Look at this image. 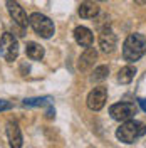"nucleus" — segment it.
<instances>
[{"label":"nucleus","instance_id":"nucleus-8","mask_svg":"<svg viewBox=\"0 0 146 148\" xmlns=\"http://www.w3.org/2000/svg\"><path fill=\"white\" fill-rule=\"evenodd\" d=\"M116 44H118V39H116V34L111 29H104L99 34V47L102 52H106V54L113 52Z\"/></svg>","mask_w":146,"mask_h":148},{"label":"nucleus","instance_id":"nucleus-19","mask_svg":"<svg viewBox=\"0 0 146 148\" xmlns=\"http://www.w3.org/2000/svg\"><path fill=\"white\" fill-rule=\"evenodd\" d=\"M139 101V106H141V110L146 113V98H143V99H138Z\"/></svg>","mask_w":146,"mask_h":148},{"label":"nucleus","instance_id":"nucleus-4","mask_svg":"<svg viewBox=\"0 0 146 148\" xmlns=\"http://www.w3.org/2000/svg\"><path fill=\"white\" fill-rule=\"evenodd\" d=\"M0 56L5 59V61H15L18 56V42L17 39L9 34V32H5V34H2L0 37Z\"/></svg>","mask_w":146,"mask_h":148},{"label":"nucleus","instance_id":"nucleus-5","mask_svg":"<svg viewBox=\"0 0 146 148\" xmlns=\"http://www.w3.org/2000/svg\"><path fill=\"white\" fill-rule=\"evenodd\" d=\"M136 106L133 103H116L109 108V114L113 120L116 121H126L131 120L136 114Z\"/></svg>","mask_w":146,"mask_h":148},{"label":"nucleus","instance_id":"nucleus-17","mask_svg":"<svg viewBox=\"0 0 146 148\" xmlns=\"http://www.w3.org/2000/svg\"><path fill=\"white\" fill-rule=\"evenodd\" d=\"M12 108V104L9 101H3V99H0V111H5V110H10Z\"/></svg>","mask_w":146,"mask_h":148},{"label":"nucleus","instance_id":"nucleus-20","mask_svg":"<svg viewBox=\"0 0 146 148\" xmlns=\"http://www.w3.org/2000/svg\"><path fill=\"white\" fill-rule=\"evenodd\" d=\"M99 2H102V0H99Z\"/></svg>","mask_w":146,"mask_h":148},{"label":"nucleus","instance_id":"nucleus-2","mask_svg":"<svg viewBox=\"0 0 146 148\" xmlns=\"http://www.w3.org/2000/svg\"><path fill=\"white\" fill-rule=\"evenodd\" d=\"M145 135H146V125L138 120H133V118L123 121V125L116 130V138L123 143H128V145L134 143L138 138H141Z\"/></svg>","mask_w":146,"mask_h":148},{"label":"nucleus","instance_id":"nucleus-10","mask_svg":"<svg viewBox=\"0 0 146 148\" xmlns=\"http://www.w3.org/2000/svg\"><path fill=\"white\" fill-rule=\"evenodd\" d=\"M74 39H76V42L81 47H89V46H92V39L94 37H92V32L87 27L79 25V27L74 29Z\"/></svg>","mask_w":146,"mask_h":148},{"label":"nucleus","instance_id":"nucleus-14","mask_svg":"<svg viewBox=\"0 0 146 148\" xmlns=\"http://www.w3.org/2000/svg\"><path fill=\"white\" fill-rule=\"evenodd\" d=\"M25 54L27 57H30L32 61H40L44 57V47L39 46L37 42H27L25 46Z\"/></svg>","mask_w":146,"mask_h":148},{"label":"nucleus","instance_id":"nucleus-13","mask_svg":"<svg viewBox=\"0 0 146 148\" xmlns=\"http://www.w3.org/2000/svg\"><path fill=\"white\" fill-rule=\"evenodd\" d=\"M134 76H136V67H133V66H124V67L119 69V73H118V83L129 84L134 79Z\"/></svg>","mask_w":146,"mask_h":148},{"label":"nucleus","instance_id":"nucleus-18","mask_svg":"<svg viewBox=\"0 0 146 148\" xmlns=\"http://www.w3.org/2000/svg\"><path fill=\"white\" fill-rule=\"evenodd\" d=\"M54 114H55V111L52 110V108H49V110H47V113H46V116L49 118V120H50V118H54Z\"/></svg>","mask_w":146,"mask_h":148},{"label":"nucleus","instance_id":"nucleus-11","mask_svg":"<svg viewBox=\"0 0 146 148\" xmlns=\"http://www.w3.org/2000/svg\"><path fill=\"white\" fill-rule=\"evenodd\" d=\"M98 14H99V7L92 0H84L79 5V15L82 18H94Z\"/></svg>","mask_w":146,"mask_h":148},{"label":"nucleus","instance_id":"nucleus-12","mask_svg":"<svg viewBox=\"0 0 146 148\" xmlns=\"http://www.w3.org/2000/svg\"><path fill=\"white\" fill-rule=\"evenodd\" d=\"M96 57H98V52H96V49H94V47H91V46L86 47L84 54L81 56V61H79V67H81V69H87L89 66L94 64Z\"/></svg>","mask_w":146,"mask_h":148},{"label":"nucleus","instance_id":"nucleus-3","mask_svg":"<svg viewBox=\"0 0 146 148\" xmlns=\"http://www.w3.org/2000/svg\"><path fill=\"white\" fill-rule=\"evenodd\" d=\"M29 24L32 25V29L35 30L37 36L44 37V39H49V37L54 36V22L49 17H46L44 14H39V12H34L30 17H29Z\"/></svg>","mask_w":146,"mask_h":148},{"label":"nucleus","instance_id":"nucleus-9","mask_svg":"<svg viewBox=\"0 0 146 148\" xmlns=\"http://www.w3.org/2000/svg\"><path fill=\"white\" fill-rule=\"evenodd\" d=\"M7 138H9V145L14 148H20L22 143H24V138H22V131L18 128L17 123L10 121L7 125Z\"/></svg>","mask_w":146,"mask_h":148},{"label":"nucleus","instance_id":"nucleus-6","mask_svg":"<svg viewBox=\"0 0 146 148\" xmlns=\"http://www.w3.org/2000/svg\"><path fill=\"white\" fill-rule=\"evenodd\" d=\"M106 99H108V89L106 88H94L89 94H87V106H89V110L92 111H99L104 108V104H106Z\"/></svg>","mask_w":146,"mask_h":148},{"label":"nucleus","instance_id":"nucleus-1","mask_svg":"<svg viewBox=\"0 0 146 148\" xmlns=\"http://www.w3.org/2000/svg\"><path fill=\"white\" fill-rule=\"evenodd\" d=\"M146 52V37L143 34H129L123 44V57L128 62L139 61Z\"/></svg>","mask_w":146,"mask_h":148},{"label":"nucleus","instance_id":"nucleus-7","mask_svg":"<svg viewBox=\"0 0 146 148\" xmlns=\"http://www.w3.org/2000/svg\"><path fill=\"white\" fill-rule=\"evenodd\" d=\"M7 10H9V15L12 17V20L20 25V27H27L29 25V18L25 10L20 7V3L15 0H7Z\"/></svg>","mask_w":146,"mask_h":148},{"label":"nucleus","instance_id":"nucleus-16","mask_svg":"<svg viewBox=\"0 0 146 148\" xmlns=\"http://www.w3.org/2000/svg\"><path fill=\"white\" fill-rule=\"evenodd\" d=\"M109 74V67L108 66H98L92 73V81H104Z\"/></svg>","mask_w":146,"mask_h":148},{"label":"nucleus","instance_id":"nucleus-15","mask_svg":"<svg viewBox=\"0 0 146 148\" xmlns=\"http://www.w3.org/2000/svg\"><path fill=\"white\" fill-rule=\"evenodd\" d=\"M52 103V98L50 96H44V98H27L24 99V104L25 106H46V104H50Z\"/></svg>","mask_w":146,"mask_h":148}]
</instances>
